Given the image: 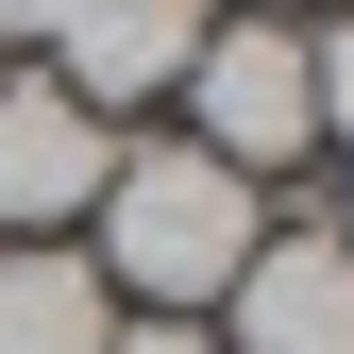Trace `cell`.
<instances>
[{"label": "cell", "mask_w": 354, "mask_h": 354, "mask_svg": "<svg viewBox=\"0 0 354 354\" xmlns=\"http://www.w3.org/2000/svg\"><path fill=\"white\" fill-rule=\"evenodd\" d=\"M84 219H102V253H84V270H102L118 304H136V321H203V304L236 287V253L270 236V203H253V186H236L219 152H186V136L118 152Z\"/></svg>", "instance_id": "obj_1"}, {"label": "cell", "mask_w": 354, "mask_h": 354, "mask_svg": "<svg viewBox=\"0 0 354 354\" xmlns=\"http://www.w3.org/2000/svg\"><path fill=\"white\" fill-rule=\"evenodd\" d=\"M186 152H219L236 186H270V169H304L321 152V68H304V34L287 17H219L203 51H186Z\"/></svg>", "instance_id": "obj_2"}, {"label": "cell", "mask_w": 354, "mask_h": 354, "mask_svg": "<svg viewBox=\"0 0 354 354\" xmlns=\"http://www.w3.org/2000/svg\"><path fill=\"white\" fill-rule=\"evenodd\" d=\"M118 169V118H84L51 68H0V236H68Z\"/></svg>", "instance_id": "obj_3"}, {"label": "cell", "mask_w": 354, "mask_h": 354, "mask_svg": "<svg viewBox=\"0 0 354 354\" xmlns=\"http://www.w3.org/2000/svg\"><path fill=\"white\" fill-rule=\"evenodd\" d=\"M219 354H354V253L321 219H270L219 287Z\"/></svg>", "instance_id": "obj_4"}, {"label": "cell", "mask_w": 354, "mask_h": 354, "mask_svg": "<svg viewBox=\"0 0 354 354\" xmlns=\"http://www.w3.org/2000/svg\"><path fill=\"white\" fill-rule=\"evenodd\" d=\"M203 34H219V0H68V17H51V84H68L84 118H118V102H169Z\"/></svg>", "instance_id": "obj_5"}, {"label": "cell", "mask_w": 354, "mask_h": 354, "mask_svg": "<svg viewBox=\"0 0 354 354\" xmlns=\"http://www.w3.org/2000/svg\"><path fill=\"white\" fill-rule=\"evenodd\" d=\"M102 337H118V287L68 236H0V354H102Z\"/></svg>", "instance_id": "obj_6"}, {"label": "cell", "mask_w": 354, "mask_h": 354, "mask_svg": "<svg viewBox=\"0 0 354 354\" xmlns=\"http://www.w3.org/2000/svg\"><path fill=\"white\" fill-rule=\"evenodd\" d=\"M304 68H321V136L354 152V17H337V34H304Z\"/></svg>", "instance_id": "obj_7"}, {"label": "cell", "mask_w": 354, "mask_h": 354, "mask_svg": "<svg viewBox=\"0 0 354 354\" xmlns=\"http://www.w3.org/2000/svg\"><path fill=\"white\" fill-rule=\"evenodd\" d=\"M102 354H219V321H136V304H118V337Z\"/></svg>", "instance_id": "obj_8"}, {"label": "cell", "mask_w": 354, "mask_h": 354, "mask_svg": "<svg viewBox=\"0 0 354 354\" xmlns=\"http://www.w3.org/2000/svg\"><path fill=\"white\" fill-rule=\"evenodd\" d=\"M51 17H68V0H0V51H17V34H34V51H51Z\"/></svg>", "instance_id": "obj_9"}, {"label": "cell", "mask_w": 354, "mask_h": 354, "mask_svg": "<svg viewBox=\"0 0 354 354\" xmlns=\"http://www.w3.org/2000/svg\"><path fill=\"white\" fill-rule=\"evenodd\" d=\"M253 17H287V34H304V17H354V0H253Z\"/></svg>", "instance_id": "obj_10"}, {"label": "cell", "mask_w": 354, "mask_h": 354, "mask_svg": "<svg viewBox=\"0 0 354 354\" xmlns=\"http://www.w3.org/2000/svg\"><path fill=\"white\" fill-rule=\"evenodd\" d=\"M321 236H337V253H354V186H337V203H321Z\"/></svg>", "instance_id": "obj_11"}, {"label": "cell", "mask_w": 354, "mask_h": 354, "mask_svg": "<svg viewBox=\"0 0 354 354\" xmlns=\"http://www.w3.org/2000/svg\"><path fill=\"white\" fill-rule=\"evenodd\" d=\"M0 68H17V51H0Z\"/></svg>", "instance_id": "obj_12"}]
</instances>
